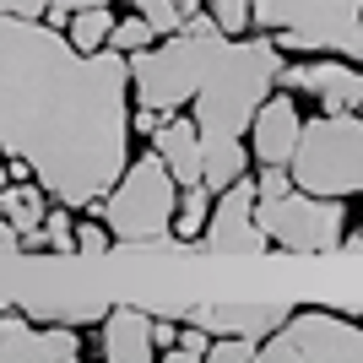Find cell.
I'll return each mask as SVG.
<instances>
[{
  "mask_svg": "<svg viewBox=\"0 0 363 363\" xmlns=\"http://www.w3.org/2000/svg\"><path fill=\"white\" fill-rule=\"evenodd\" d=\"M184 184L168 174V163L157 152H141L125 163V174L114 179L104 201H92L87 212H98L114 233V244L130 250H168L174 244V212H179Z\"/></svg>",
  "mask_w": 363,
  "mask_h": 363,
  "instance_id": "3957f363",
  "label": "cell"
},
{
  "mask_svg": "<svg viewBox=\"0 0 363 363\" xmlns=\"http://www.w3.org/2000/svg\"><path fill=\"white\" fill-rule=\"evenodd\" d=\"M358 114H363V98H358Z\"/></svg>",
  "mask_w": 363,
  "mask_h": 363,
  "instance_id": "1f68e13d",
  "label": "cell"
},
{
  "mask_svg": "<svg viewBox=\"0 0 363 363\" xmlns=\"http://www.w3.org/2000/svg\"><path fill=\"white\" fill-rule=\"evenodd\" d=\"M212 201H217V190L206 179L179 190V212H174V239H179V244L201 239V228H206V217H212Z\"/></svg>",
  "mask_w": 363,
  "mask_h": 363,
  "instance_id": "9a60e30c",
  "label": "cell"
},
{
  "mask_svg": "<svg viewBox=\"0 0 363 363\" xmlns=\"http://www.w3.org/2000/svg\"><path fill=\"white\" fill-rule=\"evenodd\" d=\"M163 108H152V104H141V108H130V130H141V136H157L163 130Z\"/></svg>",
  "mask_w": 363,
  "mask_h": 363,
  "instance_id": "cb8c5ba5",
  "label": "cell"
},
{
  "mask_svg": "<svg viewBox=\"0 0 363 363\" xmlns=\"http://www.w3.org/2000/svg\"><path fill=\"white\" fill-rule=\"evenodd\" d=\"M303 136V114H298V98L282 87L266 92V104L255 108V120H250V157L255 163H293V147Z\"/></svg>",
  "mask_w": 363,
  "mask_h": 363,
  "instance_id": "30bf717a",
  "label": "cell"
},
{
  "mask_svg": "<svg viewBox=\"0 0 363 363\" xmlns=\"http://www.w3.org/2000/svg\"><path fill=\"white\" fill-rule=\"evenodd\" d=\"M108 33H114V16H108V6H76V16L65 22V38H71L82 55L104 49V44H108Z\"/></svg>",
  "mask_w": 363,
  "mask_h": 363,
  "instance_id": "2e32d148",
  "label": "cell"
},
{
  "mask_svg": "<svg viewBox=\"0 0 363 363\" xmlns=\"http://www.w3.org/2000/svg\"><path fill=\"white\" fill-rule=\"evenodd\" d=\"M76 6H114V0H76Z\"/></svg>",
  "mask_w": 363,
  "mask_h": 363,
  "instance_id": "4dcf8cb0",
  "label": "cell"
},
{
  "mask_svg": "<svg viewBox=\"0 0 363 363\" xmlns=\"http://www.w3.org/2000/svg\"><path fill=\"white\" fill-rule=\"evenodd\" d=\"M0 212L11 217L16 233H33V228H44V212H49V190L38 179H22V184H6L0 190Z\"/></svg>",
  "mask_w": 363,
  "mask_h": 363,
  "instance_id": "5bb4252c",
  "label": "cell"
},
{
  "mask_svg": "<svg viewBox=\"0 0 363 363\" xmlns=\"http://www.w3.org/2000/svg\"><path fill=\"white\" fill-rule=\"evenodd\" d=\"M108 44L120 49V55H136V49H147V44H157V33H152V22L147 16H114V33H108Z\"/></svg>",
  "mask_w": 363,
  "mask_h": 363,
  "instance_id": "e0dca14e",
  "label": "cell"
},
{
  "mask_svg": "<svg viewBox=\"0 0 363 363\" xmlns=\"http://www.w3.org/2000/svg\"><path fill=\"white\" fill-rule=\"evenodd\" d=\"M108 244H114L108 223H76V255H104Z\"/></svg>",
  "mask_w": 363,
  "mask_h": 363,
  "instance_id": "7402d4cb",
  "label": "cell"
},
{
  "mask_svg": "<svg viewBox=\"0 0 363 363\" xmlns=\"http://www.w3.org/2000/svg\"><path fill=\"white\" fill-rule=\"evenodd\" d=\"M250 358H260L255 336H212V347H206V363H250Z\"/></svg>",
  "mask_w": 363,
  "mask_h": 363,
  "instance_id": "ffe728a7",
  "label": "cell"
},
{
  "mask_svg": "<svg viewBox=\"0 0 363 363\" xmlns=\"http://www.w3.org/2000/svg\"><path fill=\"white\" fill-rule=\"evenodd\" d=\"M141 16L152 22V33H157V38H168V33H184L179 0H141Z\"/></svg>",
  "mask_w": 363,
  "mask_h": 363,
  "instance_id": "44dd1931",
  "label": "cell"
},
{
  "mask_svg": "<svg viewBox=\"0 0 363 363\" xmlns=\"http://www.w3.org/2000/svg\"><path fill=\"white\" fill-rule=\"evenodd\" d=\"M288 315H293V303H206V309H190L184 320L206 325L212 336H255V342H266L277 325H288Z\"/></svg>",
  "mask_w": 363,
  "mask_h": 363,
  "instance_id": "8fae6325",
  "label": "cell"
},
{
  "mask_svg": "<svg viewBox=\"0 0 363 363\" xmlns=\"http://www.w3.org/2000/svg\"><path fill=\"white\" fill-rule=\"evenodd\" d=\"M6 184H11V168H6V163H0V190H6Z\"/></svg>",
  "mask_w": 363,
  "mask_h": 363,
  "instance_id": "f546056e",
  "label": "cell"
},
{
  "mask_svg": "<svg viewBox=\"0 0 363 363\" xmlns=\"http://www.w3.org/2000/svg\"><path fill=\"white\" fill-rule=\"evenodd\" d=\"M130 55L82 49L49 22L0 16V152L71 212L104 201L130 163Z\"/></svg>",
  "mask_w": 363,
  "mask_h": 363,
  "instance_id": "6da1fadb",
  "label": "cell"
},
{
  "mask_svg": "<svg viewBox=\"0 0 363 363\" xmlns=\"http://www.w3.org/2000/svg\"><path fill=\"white\" fill-rule=\"evenodd\" d=\"M104 358L108 363H152L157 347H152V315L141 309H108L104 315Z\"/></svg>",
  "mask_w": 363,
  "mask_h": 363,
  "instance_id": "4fadbf2b",
  "label": "cell"
},
{
  "mask_svg": "<svg viewBox=\"0 0 363 363\" xmlns=\"http://www.w3.org/2000/svg\"><path fill=\"white\" fill-rule=\"evenodd\" d=\"M44 239H49V255H76V223L65 201L44 212Z\"/></svg>",
  "mask_w": 363,
  "mask_h": 363,
  "instance_id": "ac0fdd59",
  "label": "cell"
},
{
  "mask_svg": "<svg viewBox=\"0 0 363 363\" xmlns=\"http://www.w3.org/2000/svg\"><path fill=\"white\" fill-rule=\"evenodd\" d=\"M49 0H0V16H22V22H44Z\"/></svg>",
  "mask_w": 363,
  "mask_h": 363,
  "instance_id": "603a6c76",
  "label": "cell"
},
{
  "mask_svg": "<svg viewBox=\"0 0 363 363\" xmlns=\"http://www.w3.org/2000/svg\"><path fill=\"white\" fill-rule=\"evenodd\" d=\"M179 11H184V16H196V11H206V0H179Z\"/></svg>",
  "mask_w": 363,
  "mask_h": 363,
  "instance_id": "f1b7e54d",
  "label": "cell"
},
{
  "mask_svg": "<svg viewBox=\"0 0 363 363\" xmlns=\"http://www.w3.org/2000/svg\"><path fill=\"white\" fill-rule=\"evenodd\" d=\"M282 49L272 33H168L157 44L130 55V87L141 104L179 114L190 104L206 147V184L223 190L239 174H250V120L266 104L282 71Z\"/></svg>",
  "mask_w": 363,
  "mask_h": 363,
  "instance_id": "7a4b0ae2",
  "label": "cell"
},
{
  "mask_svg": "<svg viewBox=\"0 0 363 363\" xmlns=\"http://www.w3.org/2000/svg\"><path fill=\"white\" fill-rule=\"evenodd\" d=\"M0 250H6V255H11V250H22V233L11 228V217H6V212H0Z\"/></svg>",
  "mask_w": 363,
  "mask_h": 363,
  "instance_id": "4316f807",
  "label": "cell"
},
{
  "mask_svg": "<svg viewBox=\"0 0 363 363\" xmlns=\"http://www.w3.org/2000/svg\"><path fill=\"white\" fill-rule=\"evenodd\" d=\"M260 358H272V363H293V358L352 363V358H363V325L336 320L331 309H293L288 325H277L260 342Z\"/></svg>",
  "mask_w": 363,
  "mask_h": 363,
  "instance_id": "52a82bcc",
  "label": "cell"
},
{
  "mask_svg": "<svg viewBox=\"0 0 363 363\" xmlns=\"http://www.w3.org/2000/svg\"><path fill=\"white\" fill-rule=\"evenodd\" d=\"M71 16H76V0H49L44 22H49V28H60V33H65V22H71Z\"/></svg>",
  "mask_w": 363,
  "mask_h": 363,
  "instance_id": "484cf974",
  "label": "cell"
},
{
  "mask_svg": "<svg viewBox=\"0 0 363 363\" xmlns=\"http://www.w3.org/2000/svg\"><path fill=\"white\" fill-rule=\"evenodd\" d=\"M206 11L217 16V28L228 38H244V33L255 28V11H250V0H206Z\"/></svg>",
  "mask_w": 363,
  "mask_h": 363,
  "instance_id": "d6986e66",
  "label": "cell"
},
{
  "mask_svg": "<svg viewBox=\"0 0 363 363\" xmlns=\"http://www.w3.org/2000/svg\"><path fill=\"white\" fill-rule=\"evenodd\" d=\"M250 11L282 55H352L363 0H250Z\"/></svg>",
  "mask_w": 363,
  "mask_h": 363,
  "instance_id": "5b68a950",
  "label": "cell"
},
{
  "mask_svg": "<svg viewBox=\"0 0 363 363\" xmlns=\"http://www.w3.org/2000/svg\"><path fill=\"white\" fill-rule=\"evenodd\" d=\"M152 152L168 163V174H174L179 184H201L206 179V147H201L196 114H190V120H184V114H168L163 130L152 136Z\"/></svg>",
  "mask_w": 363,
  "mask_h": 363,
  "instance_id": "7c38bea8",
  "label": "cell"
},
{
  "mask_svg": "<svg viewBox=\"0 0 363 363\" xmlns=\"http://www.w3.org/2000/svg\"><path fill=\"white\" fill-rule=\"evenodd\" d=\"M152 347H157V352L179 347V320H163V315H152Z\"/></svg>",
  "mask_w": 363,
  "mask_h": 363,
  "instance_id": "d4e9b609",
  "label": "cell"
},
{
  "mask_svg": "<svg viewBox=\"0 0 363 363\" xmlns=\"http://www.w3.org/2000/svg\"><path fill=\"white\" fill-rule=\"evenodd\" d=\"M260 228L277 250H293V255H325V250H342V228H347V206L342 196H309L293 184L288 196L260 201Z\"/></svg>",
  "mask_w": 363,
  "mask_h": 363,
  "instance_id": "8992f818",
  "label": "cell"
},
{
  "mask_svg": "<svg viewBox=\"0 0 363 363\" xmlns=\"http://www.w3.org/2000/svg\"><path fill=\"white\" fill-rule=\"evenodd\" d=\"M293 184L309 196H358L363 190V114H315L293 147Z\"/></svg>",
  "mask_w": 363,
  "mask_h": 363,
  "instance_id": "277c9868",
  "label": "cell"
},
{
  "mask_svg": "<svg viewBox=\"0 0 363 363\" xmlns=\"http://www.w3.org/2000/svg\"><path fill=\"white\" fill-rule=\"evenodd\" d=\"M260 190L250 174H239L233 184H223L212 201V217L201 228V250H212V255H266L272 239H266V228H260Z\"/></svg>",
  "mask_w": 363,
  "mask_h": 363,
  "instance_id": "ba28073f",
  "label": "cell"
},
{
  "mask_svg": "<svg viewBox=\"0 0 363 363\" xmlns=\"http://www.w3.org/2000/svg\"><path fill=\"white\" fill-rule=\"evenodd\" d=\"M82 358V336L76 325H33L16 309L0 315V363H76Z\"/></svg>",
  "mask_w": 363,
  "mask_h": 363,
  "instance_id": "9c48e42d",
  "label": "cell"
},
{
  "mask_svg": "<svg viewBox=\"0 0 363 363\" xmlns=\"http://www.w3.org/2000/svg\"><path fill=\"white\" fill-rule=\"evenodd\" d=\"M347 60H363V16H358V38H352V55Z\"/></svg>",
  "mask_w": 363,
  "mask_h": 363,
  "instance_id": "83f0119b",
  "label": "cell"
}]
</instances>
